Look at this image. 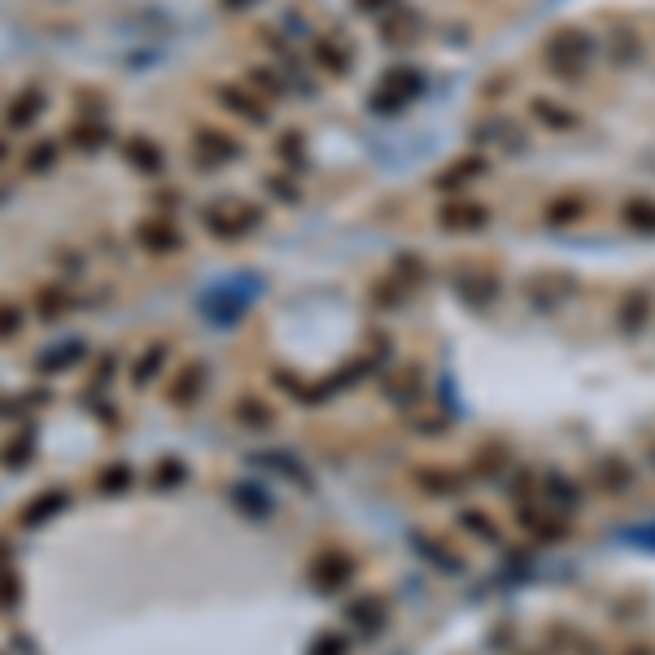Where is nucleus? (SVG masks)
I'll return each instance as SVG.
<instances>
[{"instance_id": "39", "label": "nucleus", "mask_w": 655, "mask_h": 655, "mask_svg": "<svg viewBox=\"0 0 655 655\" xmlns=\"http://www.w3.org/2000/svg\"><path fill=\"white\" fill-rule=\"evenodd\" d=\"M262 184H267V193H276L280 201H289V206L297 201V193H293V184H289V180H271V175H267V180H262Z\"/></svg>"}, {"instance_id": "1", "label": "nucleus", "mask_w": 655, "mask_h": 655, "mask_svg": "<svg viewBox=\"0 0 655 655\" xmlns=\"http://www.w3.org/2000/svg\"><path fill=\"white\" fill-rule=\"evenodd\" d=\"M201 223L214 241H241L262 223V210L249 206L245 197H214L201 206Z\"/></svg>"}, {"instance_id": "13", "label": "nucleus", "mask_w": 655, "mask_h": 655, "mask_svg": "<svg viewBox=\"0 0 655 655\" xmlns=\"http://www.w3.org/2000/svg\"><path fill=\"white\" fill-rule=\"evenodd\" d=\"M70 503V494L66 490H44V494H35L27 507L18 511V520H22V529H40V524H49L57 511H66Z\"/></svg>"}, {"instance_id": "11", "label": "nucleus", "mask_w": 655, "mask_h": 655, "mask_svg": "<svg viewBox=\"0 0 655 655\" xmlns=\"http://www.w3.org/2000/svg\"><path fill=\"white\" fill-rule=\"evenodd\" d=\"M83 359H88V341H83V337H66V341H57V345H49V350L35 354V372L53 376V372H66V367H75Z\"/></svg>"}, {"instance_id": "35", "label": "nucleus", "mask_w": 655, "mask_h": 655, "mask_svg": "<svg viewBox=\"0 0 655 655\" xmlns=\"http://www.w3.org/2000/svg\"><path fill=\"white\" fill-rule=\"evenodd\" d=\"M232 503L236 507H245L249 516H267L271 503H267V494H258V490H249V485H236L232 490Z\"/></svg>"}, {"instance_id": "6", "label": "nucleus", "mask_w": 655, "mask_h": 655, "mask_svg": "<svg viewBox=\"0 0 655 655\" xmlns=\"http://www.w3.org/2000/svg\"><path fill=\"white\" fill-rule=\"evenodd\" d=\"M350 577H354V559L345 551H319L311 559V586L319 594H337L341 586H350Z\"/></svg>"}, {"instance_id": "15", "label": "nucleus", "mask_w": 655, "mask_h": 655, "mask_svg": "<svg viewBox=\"0 0 655 655\" xmlns=\"http://www.w3.org/2000/svg\"><path fill=\"white\" fill-rule=\"evenodd\" d=\"M415 79H420L415 70H389L380 97H372V110H393V105H402L415 92Z\"/></svg>"}, {"instance_id": "31", "label": "nucleus", "mask_w": 655, "mask_h": 655, "mask_svg": "<svg viewBox=\"0 0 655 655\" xmlns=\"http://www.w3.org/2000/svg\"><path fill=\"white\" fill-rule=\"evenodd\" d=\"M533 114H538L546 127H555V131H573V123H577V118L568 114L564 105H555V101H533Z\"/></svg>"}, {"instance_id": "7", "label": "nucleus", "mask_w": 655, "mask_h": 655, "mask_svg": "<svg viewBox=\"0 0 655 655\" xmlns=\"http://www.w3.org/2000/svg\"><path fill=\"white\" fill-rule=\"evenodd\" d=\"M193 149H197V166H228L241 158V140H232L219 127H197L193 131Z\"/></svg>"}, {"instance_id": "38", "label": "nucleus", "mask_w": 655, "mask_h": 655, "mask_svg": "<svg viewBox=\"0 0 655 655\" xmlns=\"http://www.w3.org/2000/svg\"><path fill=\"white\" fill-rule=\"evenodd\" d=\"M468 297H472V302H490V297H494V280L490 276H472L468 280Z\"/></svg>"}, {"instance_id": "32", "label": "nucleus", "mask_w": 655, "mask_h": 655, "mask_svg": "<svg viewBox=\"0 0 655 655\" xmlns=\"http://www.w3.org/2000/svg\"><path fill=\"white\" fill-rule=\"evenodd\" d=\"M27 328V311L18 302H0V341H14Z\"/></svg>"}, {"instance_id": "29", "label": "nucleus", "mask_w": 655, "mask_h": 655, "mask_svg": "<svg viewBox=\"0 0 655 655\" xmlns=\"http://www.w3.org/2000/svg\"><path fill=\"white\" fill-rule=\"evenodd\" d=\"M459 524L472 533V538H481V542H498L503 533H498V524L485 516V511H459Z\"/></svg>"}, {"instance_id": "33", "label": "nucleus", "mask_w": 655, "mask_h": 655, "mask_svg": "<svg viewBox=\"0 0 655 655\" xmlns=\"http://www.w3.org/2000/svg\"><path fill=\"white\" fill-rule=\"evenodd\" d=\"M184 481H188L184 459H162L158 472H153V485H158V490H175V485H184Z\"/></svg>"}, {"instance_id": "5", "label": "nucleus", "mask_w": 655, "mask_h": 655, "mask_svg": "<svg viewBox=\"0 0 655 655\" xmlns=\"http://www.w3.org/2000/svg\"><path fill=\"white\" fill-rule=\"evenodd\" d=\"M131 241L153 258H166V254H180L184 249V232L175 228V219H145V223H136Z\"/></svg>"}, {"instance_id": "24", "label": "nucleus", "mask_w": 655, "mask_h": 655, "mask_svg": "<svg viewBox=\"0 0 655 655\" xmlns=\"http://www.w3.org/2000/svg\"><path fill=\"white\" fill-rule=\"evenodd\" d=\"M22 607V577L14 568V559H0V612L14 616Z\"/></svg>"}, {"instance_id": "14", "label": "nucleus", "mask_w": 655, "mask_h": 655, "mask_svg": "<svg viewBox=\"0 0 655 655\" xmlns=\"http://www.w3.org/2000/svg\"><path fill=\"white\" fill-rule=\"evenodd\" d=\"M70 306H75V297H70L66 284H44V289H35V315H40L44 324H57Z\"/></svg>"}, {"instance_id": "37", "label": "nucleus", "mask_w": 655, "mask_h": 655, "mask_svg": "<svg viewBox=\"0 0 655 655\" xmlns=\"http://www.w3.org/2000/svg\"><path fill=\"white\" fill-rule=\"evenodd\" d=\"M621 315H625V328H629V332H638V324L647 319V297H642V293H638V297H629Z\"/></svg>"}, {"instance_id": "30", "label": "nucleus", "mask_w": 655, "mask_h": 655, "mask_svg": "<svg viewBox=\"0 0 655 655\" xmlns=\"http://www.w3.org/2000/svg\"><path fill=\"white\" fill-rule=\"evenodd\" d=\"M415 546H420V555H424V559H433V564L442 568V573H450V577L463 573V559H459L455 551H446V546H437V542H428V538H420Z\"/></svg>"}, {"instance_id": "27", "label": "nucleus", "mask_w": 655, "mask_h": 655, "mask_svg": "<svg viewBox=\"0 0 655 655\" xmlns=\"http://www.w3.org/2000/svg\"><path fill=\"white\" fill-rule=\"evenodd\" d=\"M625 223L638 232H655V201L651 197H634L625 201Z\"/></svg>"}, {"instance_id": "10", "label": "nucleus", "mask_w": 655, "mask_h": 655, "mask_svg": "<svg viewBox=\"0 0 655 655\" xmlns=\"http://www.w3.org/2000/svg\"><path fill=\"white\" fill-rule=\"evenodd\" d=\"M123 162L131 166L136 175H162L166 171V149L158 145V140H149V136H127L123 140Z\"/></svg>"}, {"instance_id": "41", "label": "nucleus", "mask_w": 655, "mask_h": 655, "mask_svg": "<svg viewBox=\"0 0 655 655\" xmlns=\"http://www.w3.org/2000/svg\"><path fill=\"white\" fill-rule=\"evenodd\" d=\"M219 5H223V9H249L254 0H219Z\"/></svg>"}, {"instance_id": "4", "label": "nucleus", "mask_w": 655, "mask_h": 655, "mask_svg": "<svg viewBox=\"0 0 655 655\" xmlns=\"http://www.w3.org/2000/svg\"><path fill=\"white\" fill-rule=\"evenodd\" d=\"M590 53H594L590 35H581V31H559L555 40H551V53H546V62H551L555 75H577V70L590 62Z\"/></svg>"}, {"instance_id": "18", "label": "nucleus", "mask_w": 655, "mask_h": 655, "mask_svg": "<svg viewBox=\"0 0 655 655\" xmlns=\"http://www.w3.org/2000/svg\"><path fill=\"white\" fill-rule=\"evenodd\" d=\"M97 494H105V498H114V494H127L131 485H136V472H131V463H123V459H114V463H105V468L97 472Z\"/></svg>"}, {"instance_id": "25", "label": "nucleus", "mask_w": 655, "mask_h": 655, "mask_svg": "<svg viewBox=\"0 0 655 655\" xmlns=\"http://www.w3.org/2000/svg\"><path fill=\"white\" fill-rule=\"evenodd\" d=\"M546 498H551L559 511H573V507L581 503V490H577L573 481H568L564 472H551V476H546ZM551 503H546V507H551Z\"/></svg>"}, {"instance_id": "17", "label": "nucleus", "mask_w": 655, "mask_h": 655, "mask_svg": "<svg viewBox=\"0 0 655 655\" xmlns=\"http://www.w3.org/2000/svg\"><path fill=\"white\" fill-rule=\"evenodd\" d=\"M415 490H424V494H450L455 498L459 490H463V476H455V472H446V468H415Z\"/></svg>"}, {"instance_id": "12", "label": "nucleus", "mask_w": 655, "mask_h": 655, "mask_svg": "<svg viewBox=\"0 0 655 655\" xmlns=\"http://www.w3.org/2000/svg\"><path fill=\"white\" fill-rule=\"evenodd\" d=\"M166 359H171V341H149L145 350L136 354V363H131V385L149 389L153 380H158V372L166 367Z\"/></svg>"}, {"instance_id": "34", "label": "nucleus", "mask_w": 655, "mask_h": 655, "mask_svg": "<svg viewBox=\"0 0 655 655\" xmlns=\"http://www.w3.org/2000/svg\"><path fill=\"white\" fill-rule=\"evenodd\" d=\"M306 655H350V638H345L341 629H324V634L311 642V651Z\"/></svg>"}, {"instance_id": "43", "label": "nucleus", "mask_w": 655, "mask_h": 655, "mask_svg": "<svg viewBox=\"0 0 655 655\" xmlns=\"http://www.w3.org/2000/svg\"><path fill=\"white\" fill-rule=\"evenodd\" d=\"M651 459H655V450H651Z\"/></svg>"}, {"instance_id": "26", "label": "nucleus", "mask_w": 655, "mask_h": 655, "mask_svg": "<svg viewBox=\"0 0 655 655\" xmlns=\"http://www.w3.org/2000/svg\"><path fill=\"white\" fill-rule=\"evenodd\" d=\"M594 481L603 485V490H629L634 485V472H629V463H616V459H603L599 468H594Z\"/></svg>"}, {"instance_id": "20", "label": "nucleus", "mask_w": 655, "mask_h": 655, "mask_svg": "<svg viewBox=\"0 0 655 655\" xmlns=\"http://www.w3.org/2000/svg\"><path fill=\"white\" fill-rule=\"evenodd\" d=\"M311 57L328 70V75H345V70L354 66V53L345 49V44H337V40H315L311 44Z\"/></svg>"}, {"instance_id": "2", "label": "nucleus", "mask_w": 655, "mask_h": 655, "mask_svg": "<svg viewBox=\"0 0 655 655\" xmlns=\"http://www.w3.org/2000/svg\"><path fill=\"white\" fill-rule=\"evenodd\" d=\"M206 385H210L206 359H188V363L175 367L171 380H166V402H171L175 411H188V407H197V398L206 393Z\"/></svg>"}, {"instance_id": "42", "label": "nucleus", "mask_w": 655, "mask_h": 655, "mask_svg": "<svg viewBox=\"0 0 655 655\" xmlns=\"http://www.w3.org/2000/svg\"><path fill=\"white\" fill-rule=\"evenodd\" d=\"M0 162H9V145H5V140H0Z\"/></svg>"}, {"instance_id": "21", "label": "nucleus", "mask_w": 655, "mask_h": 655, "mask_svg": "<svg viewBox=\"0 0 655 655\" xmlns=\"http://www.w3.org/2000/svg\"><path fill=\"white\" fill-rule=\"evenodd\" d=\"M232 415H236V424L254 428V433H267V428L276 424V411H271L262 398H241V402L232 407Z\"/></svg>"}, {"instance_id": "8", "label": "nucleus", "mask_w": 655, "mask_h": 655, "mask_svg": "<svg viewBox=\"0 0 655 655\" xmlns=\"http://www.w3.org/2000/svg\"><path fill=\"white\" fill-rule=\"evenodd\" d=\"M214 97H219L223 110L241 114L245 123H254V127L267 123V101H262L258 92L249 88V83H219V88H214Z\"/></svg>"}, {"instance_id": "16", "label": "nucleus", "mask_w": 655, "mask_h": 655, "mask_svg": "<svg viewBox=\"0 0 655 655\" xmlns=\"http://www.w3.org/2000/svg\"><path fill=\"white\" fill-rule=\"evenodd\" d=\"M345 621L359 629V634H376V629L385 625V603H380L376 594H363V599H354L345 607Z\"/></svg>"}, {"instance_id": "36", "label": "nucleus", "mask_w": 655, "mask_h": 655, "mask_svg": "<svg viewBox=\"0 0 655 655\" xmlns=\"http://www.w3.org/2000/svg\"><path fill=\"white\" fill-rule=\"evenodd\" d=\"M276 149H280V162H284V166H293V171L306 162V158H302V136H297V131H284Z\"/></svg>"}, {"instance_id": "23", "label": "nucleus", "mask_w": 655, "mask_h": 655, "mask_svg": "<svg viewBox=\"0 0 655 655\" xmlns=\"http://www.w3.org/2000/svg\"><path fill=\"white\" fill-rule=\"evenodd\" d=\"M35 455V433L27 428V433H18V437H9L5 446H0V468L5 472H18V468H27Z\"/></svg>"}, {"instance_id": "40", "label": "nucleus", "mask_w": 655, "mask_h": 655, "mask_svg": "<svg viewBox=\"0 0 655 655\" xmlns=\"http://www.w3.org/2000/svg\"><path fill=\"white\" fill-rule=\"evenodd\" d=\"M354 5H359L363 14H389V5H393V0H354Z\"/></svg>"}, {"instance_id": "28", "label": "nucleus", "mask_w": 655, "mask_h": 655, "mask_svg": "<svg viewBox=\"0 0 655 655\" xmlns=\"http://www.w3.org/2000/svg\"><path fill=\"white\" fill-rule=\"evenodd\" d=\"M249 88L258 92V97H284V79H280V70H267V66H254L249 70Z\"/></svg>"}, {"instance_id": "9", "label": "nucleus", "mask_w": 655, "mask_h": 655, "mask_svg": "<svg viewBox=\"0 0 655 655\" xmlns=\"http://www.w3.org/2000/svg\"><path fill=\"white\" fill-rule=\"evenodd\" d=\"M114 140V131H110V123L105 118H75V123L66 127V136H62V145L66 149H75V153H83V158H92V153H101L105 145Z\"/></svg>"}, {"instance_id": "22", "label": "nucleus", "mask_w": 655, "mask_h": 655, "mask_svg": "<svg viewBox=\"0 0 655 655\" xmlns=\"http://www.w3.org/2000/svg\"><path fill=\"white\" fill-rule=\"evenodd\" d=\"M485 206H476V201H459V206H446L442 210V228H455V232H468V228H485Z\"/></svg>"}, {"instance_id": "3", "label": "nucleus", "mask_w": 655, "mask_h": 655, "mask_svg": "<svg viewBox=\"0 0 655 655\" xmlns=\"http://www.w3.org/2000/svg\"><path fill=\"white\" fill-rule=\"evenodd\" d=\"M44 110H49V88H44V83H27V88H18L14 97H9L5 127L9 131H27V127L40 123Z\"/></svg>"}, {"instance_id": "19", "label": "nucleus", "mask_w": 655, "mask_h": 655, "mask_svg": "<svg viewBox=\"0 0 655 655\" xmlns=\"http://www.w3.org/2000/svg\"><path fill=\"white\" fill-rule=\"evenodd\" d=\"M57 162H62V140H35V145L27 149V158H22V171L27 175H49Z\"/></svg>"}]
</instances>
